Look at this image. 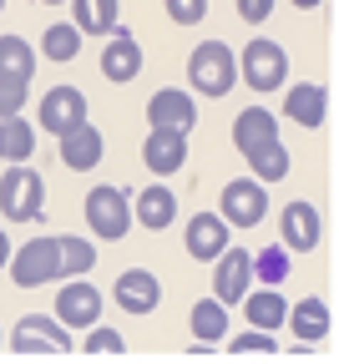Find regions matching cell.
Here are the masks:
<instances>
[{
    "label": "cell",
    "instance_id": "cell-1",
    "mask_svg": "<svg viewBox=\"0 0 339 364\" xmlns=\"http://www.w3.org/2000/svg\"><path fill=\"white\" fill-rule=\"evenodd\" d=\"M46 208V177L31 162H11V172L0 177V218L6 223H41Z\"/></svg>",
    "mask_w": 339,
    "mask_h": 364
},
{
    "label": "cell",
    "instance_id": "cell-2",
    "mask_svg": "<svg viewBox=\"0 0 339 364\" xmlns=\"http://www.w3.org/2000/svg\"><path fill=\"white\" fill-rule=\"evenodd\" d=\"M86 223L102 243H122L132 233V193L117 182H96L86 193Z\"/></svg>",
    "mask_w": 339,
    "mask_h": 364
},
{
    "label": "cell",
    "instance_id": "cell-3",
    "mask_svg": "<svg viewBox=\"0 0 339 364\" xmlns=\"http://www.w3.org/2000/svg\"><path fill=\"white\" fill-rule=\"evenodd\" d=\"M233 81H238V56L223 41H203L198 51L187 56V86L198 91V97H228Z\"/></svg>",
    "mask_w": 339,
    "mask_h": 364
},
{
    "label": "cell",
    "instance_id": "cell-4",
    "mask_svg": "<svg viewBox=\"0 0 339 364\" xmlns=\"http://www.w3.org/2000/svg\"><path fill=\"white\" fill-rule=\"evenodd\" d=\"M6 273H11V284H16V289H41V284H56V279H61V253H56V238H51V233H36L31 243L11 248Z\"/></svg>",
    "mask_w": 339,
    "mask_h": 364
},
{
    "label": "cell",
    "instance_id": "cell-5",
    "mask_svg": "<svg viewBox=\"0 0 339 364\" xmlns=\"http://www.w3.org/2000/svg\"><path fill=\"white\" fill-rule=\"evenodd\" d=\"M6 349H16V354H26V359H36V354H71V349H76V339H71V329L61 324L56 314H51V318L26 314L21 324L11 329Z\"/></svg>",
    "mask_w": 339,
    "mask_h": 364
},
{
    "label": "cell",
    "instance_id": "cell-6",
    "mask_svg": "<svg viewBox=\"0 0 339 364\" xmlns=\"http://www.w3.org/2000/svg\"><path fill=\"white\" fill-rule=\"evenodd\" d=\"M238 76H244L254 91H278L288 81V51L278 41H268V36H254L244 46V56H238Z\"/></svg>",
    "mask_w": 339,
    "mask_h": 364
},
{
    "label": "cell",
    "instance_id": "cell-7",
    "mask_svg": "<svg viewBox=\"0 0 339 364\" xmlns=\"http://www.w3.org/2000/svg\"><path fill=\"white\" fill-rule=\"evenodd\" d=\"M218 213L228 228H259L268 218V193L259 177H233L223 182V198H218Z\"/></svg>",
    "mask_w": 339,
    "mask_h": 364
},
{
    "label": "cell",
    "instance_id": "cell-8",
    "mask_svg": "<svg viewBox=\"0 0 339 364\" xmlns=\"http://www.w3.org/2000/svg\"><path fill=\"white\" fill-rule=\"evenodd\" d=\"M278 238H283L288 253H314L319 238H324V218H319V208L304 203V198L283 203V208H278Z\"/></svg>",
    "mask_w": 339,
    "mask_h": 364
},
{
    "label": "cell",
    "instance_id": "cell-9",
    "mask_svg": "<svg viewBox=\"0 0 339 364\" xmlns=\"http://www.w3.org/2000/svg\"><path fill=\"white\" fill-rule=\"evenodd\" d=\"M249 289H254V253H244V248L228 243V248L213 258V299L233 309Z\"/></svg>",
    "mask_w": 339,
    "mask_h": 364
},
{
    "label": "cell",
    "instance_id": "cell-10",
    "mask_svg": "<svg viewBox=\"0 0 339 364\" xmlns=\"http://www.w3.org/2000/svg\"><path fill=\"white\" fill-rule=\"evenodd\" d=\"M56 318L66 329H91V324H102V289L86 284V273L81 279H66L61 294H56Z\"/></svg>",
    "mask_w": 339,
    "mask_h": 364
},
{
    "label": "cell",
    "instance_id": "cell-11",
    "mask_svg": "<svg viewBox=\"0 0 339 364\" xmlns=\"http://www.w3.org/2000/svg\"><path fill=\"white\" fill-rule=\"evenodd\" d=\"M36 122H41V132L61 136V132H71V127L86 122V97H81L76 86H51L41 97V107H36Z\"/></svg>",
    "mask_w": 339,
    "mask_h": 364
},
{
    "label": "cell",
    "instance_id": "cell-12",
    "mask_svg": "<svg viewBox=\"0 0 339 364\" xmlns=\"http://www.w3.org/2000/svg\"><path fill=\"white\" fill-rule=\"evenodd\" d=\"M182 162H187V132L152 127L147 142H142V167H147L152 177H172V172H182Z\"/></svg>",
    "mask_w": 339,
    "mask_h": 364
},
{
    "label": "cell",
    "instance_id": "cell-13",
    "mask_svg": "<svg viewBox=\"0 0 339 364\" xmlns=\"http://www.w3.org/2000/svg\"><path fill=\"white\" fill-rule=\"evenodd\" d=\"M102 76H107L112 86H127V81L142 76V46H137V36H132L127 26H117V31L107 36V46H102Z\"/></svg>",
    "mask_w": 339,
    "mask_h": 364
},
{
    "label": "cell",
    "instance_id": "cell-14",
    "mask_svg": "<svg viewBox=\"0 0 339 364\" xmlns=\"http://www.w3.org/2000/svg\"><path fill=\"white\" fill-rule=\"evenodd\" d=\"M228 233H233V228L223 223V213H192L187 228H182V248L198 258V263H213L228 248Z\"/></svg>",
    "mask_w": 339,
    "mask_h": 364
},
{
    "label": "cell",
    "instance_id": "cell-15",
    "mask_svg": "<svg viewBox=\"0 0 339 364\" xmlns=\"http://www.w3.org/2000/svg\"><path fill=\"white\" fill-rule=\"evenodd\" d=\"M56 152H61V167H66V172H91L96 162L107 157V136L96 132L91 122H81V127L61 132V142H56Z\"/></svg>",
    "mask_w": 339,
    "mask_h": 364
},
{
    "label": "cell",
    "instance_id": "cell-16",
    "mask_svg": "<svg viewBox=\"0 0 339 364\" xmlns=\"http://www.w3.org/2000/svg\"><path fill=\"white\" fill-rule=\"evenodd\" d=\"M147 122L152 127L192 132V127H198V102H192V91H182V86H162V91L147 97Z\"/></svg>",
    "mask_w": 339,
    "mask_h": 364
},
{
    "label": "cell",
    "instance_id": "cell-17",
    "mask_svg": "<svg viewBox=\"0 0 339 364\" xmlns=\"http://www.w3.org/2000/svg\"><path fill=\"white\" fill-rule=\"evenodd\" d=\"M172 218H177V193L167 188V182H147V188L132 198V223H142L147 233L172 228Z\"/></svg>",
    "mask_w": 339,
    "mask_h": 364
},
{
    "label": "cell",
    "instance_id": "cell-18",
    "mask_svg": "<svg viewBox=\"0 0 339 364\" xmlns=\"http://www.w3.org/2000/svg\"><path fill=\"white\" fill-rule=\"evenodd\" d=\"M112 294H117V304H122L127 314H152V309L162 304V284H157V273H147V268H127V273H117Z\"/></svg>",
    "mask_w": 339,
    "mask_h": 364
},
{
    "label": "cell",
    "instance_id": "cell-19",
    "mask_svg": "<svg viewBox=\"0 0 339 364\" xmlns=\"http://www.w3.org/2000/svg\"><path fill=\"white\" fill-rule=\"evenodd\" d=\"M283 117L294 122V127H324L329 122V91L314 86V81H299V86H288L283 91Z\"/></svg>",
    "mask_w": 339,
    "mask_h": 364
},
{
    "label": "cell",
    "instance_id": "cell-20",
    "mask_svg": "<svg viewBox=\"0 0 339 364\" xmlns=\"http://www.w3.org/2000/svg\"><path fill=\"white\" fill-rule=\"evenodd\" d=\"M283 324L294 329V339H299V344H324V339H329V329H334V309H329L324 299H299V304H288Z\"/></svg>",
    "mask_w": 339,
    "mask_h": 364
},
{
    "label": "cell",
    "instance_id": "cell-21",
    "mask_svg": "<svg viewBox=\"0 0 339 364\" xmlns=\"http://www.w3.org/2000/svg\"><path fill=\"white\" fill-rule=\"evenodd\" d=\"M268 136H278V122H273V112L268 107H244L238 112V122H233V147L238 152H254V147H264Z\"/></svg>",
    "mask_w": 339,
    "mask_h": 364
},
{
    "label": "cell",
    "instance_id": "cell-22",
    "mask_svg": "<svg viewBox=\"0 0 339 364\" xmlns=\"http://www.w3.org/2000/svg\"><path fill=\"white\" fill-rule=\"evenodd\" d=\"M238 304H244V314H249V324L254 329H268V334H278V324H283V314H288V299L273 289V284H264L259 294L249 289L244 299H238Z\"/></svg>",
    "mask_w": 339,
    "mask_h": 364
},
{
    "label": "cell",
    "instance_id": "cell-23",
    "mask_svg": "<svg viewBox=\"0 0 339 364\" xmlns=\"http://www.w3.org/2000/svg\"><path fill=\"white\" fill-rule=\"evenodd\" d=\"M76 6V31L81 36H112L122 26V0H71Z\"/></svg>",
    "mask_w": 339,
    "mask_h": 364
},
{
    "label": "cell",
    "instance_id": "cell-24",
    "mask_svg": "<svg viewBox=\"0 0 339 364\" xmlns=\"http://www.w3.org/2000/svg\"><path fill=\"white\" fill-rule=\"evenodd\" d=\"M81 41H86V36H81L71 21H51V26L41 31V56L56 61V66H66V61L81 56Z\"/></svg>",
    "mask_w": 339,
    "mask_h": 364
},
{
    "label": "cell",
    "instance_id": "cell-25",
    "mask_svg": "<svg viewBox=\"0 0 339 364\" xmlns=\"http://www.w3.org/2000/svg\"><path fill=\"white\" fill-rule=\"evenodd\" d=\"M0 157H6V162H31L36 157V127L21 112L0 117Z\"/></svg>",
    "mask_w": 339,
    "mask_h": 364
},
{
    "label": "cell",
    "instance_id": "cell-26",
    "mask_svg": "<svg viewBox=\"0 0 339 364\" xmlns=\"http://www.w3.org/2000/svg\"><path fill=\"white\" fill-rule=\"evenodd\" d=\"M187 324H192V339H203V344L228 339V304L198 299V304H192V314H187Z\"/></svg>",
    "mask_w": 339,
    "mask_h": 364
},
{
    "label": "cell",
    "instance_id": "cell-27",
    "mask_svg": "<svg viewBox=\"0 0 339 364\" xmlns=\"http://www.w3.org/2000/svg\"><path fill=\"white\" fill-rule=\"evenodd\" d=\"M249 172H254L259 182H283V177H288V147L278 142V136H268L264 147L249 152Z\"/></svg>",
    "mask_w": 339,
    "mask_h": 364
},
{
    "label": "cell",
    "instance_id": "cell-28",
    "mask_svg": "<svg viewBox=\"0 0 339 364\" xmlns=\"http://www.w3.org/2000/svg\"><path fill=\"white\" fill-rule=\"evenodd\" d=\"M56 253H61V279H81V273L96 268V243L91 238L66 233V238H56Z\"/></svg>",
    "mask_w": 339,
    "mask_h": 364
},
{
    "label": "cell",
    "instance_id": "cell-29",
    "mask_svg": "<svg viewBox=\"0 0 339 364\" xmlns=\"http://www.w3.org/2000/svg\"><path fill=\"white\" fill-rule=\"evenodd\" d=\"M0 71H6V76H21V81L36 76V51H31L26 36H0Z\"/></svg>",
    "mask_w": 339,
    "mask_h": 364
},
{
    "label": "cell",
    "instance_id": "cell-30",
    "mask_svg": "<svg viewBox=\"0 0 339 364\" xmlns=\"http://www.w3.org/2000/svg\"><path fill=\"white\" fill-rule=\"evenodd\" d=\"M288 248L283 243H268V248H259L254 253V279L259 284H273V289H283V279H288Z\"/></svg>",
    "mask_w": 339,
    "mask_h": 364
},
{
    "label": "cell",
    "instance_id": "cell-31",
    "mask_svg": "<svg viewBox=\"0 0 339 364\" xmlns=\"http://www.w3.org/2000/svg\"><path fill=\"white\" fill-rule=\"evenodd\" d=\"M81 354H91V359H122V354H127V339H122L117 329H102V324H91V329H86V344H81Z\"/></svg>",
    "mask_w": 339,
    "mask_h": 364
},
{
    "label": "cell",
    "instance_id": "cell-32",
    "mask_svg": "<svg viewBox=\"0 0 339 364\" xmlns=\"http://www.w3.org/2000/svg\"><path fill=\"white\" fill-rule=\"evenodd\" d=\"M228 354H233V359H244V354H278V339H273L268 329H254V324H249L244 334L228 344Z\"/></svg>",
    "mask_w": 339,
    "mask_h": 364
},
{
    "label": "cell",
    "instance_id": "cell-33",
    "mask_svg": "<svg viewBox=\"0 0 339 364\" xmlns=\"http://www.w3.org/2000/svg\"><path fill=\"white\" fill-rule=\"evenodd\" d=\"M26 91H31V81L0 71V117H16V112L26 107Z\"/></svg>",
    "mask_w": 339,
    "mask_h": 364
},
{
    "label": "cell",
    "instance_id": "cell-34",
    "mask_svg": "<svg viewBox=\"0 0 339 364\" xmlns=\"http://www.w3.org/2000/svg\"><path fill=\"white\" fill-rule=\"evenodd\" d=\"M167 6V21L172 26H198V21H208V0H162Z\"/></svg>",
    "mask_w": 339,
    "mask_h": 364
},
{
    "label": "cell",
    "instance_id": "cell-35",
    "mask_svg": "<svg viewBox=\"0 0 339 364\" xmlns=\"http://www.w3.org/2000/svg\"><path fill=\"white\" fill-rule=\"evenodd\" d=\"M268 16H273V0H238V21L259 26V21H268Z\"/></svg>",
    "mask_w": 339,
    "mask_h": 364
},
{
    "label": "cell",
    "instance_id": "cell-36",
    "mask_svg": "<svg viewBox=\"0 0 339 364\" xmlns=\"http://www.w3.org/2000/svg\"><path fill=\"white\" fill-rule=\"evenodd\" d=\"M11 263V238H6V228H0V268Z\"/></svg>",
    "mask_w": 339,
    "mask_h": 364
},
{
    "label": "cell",
    "instance_id": "cell-37",
    "mask_svg": "<svg viewBox=\"0 0 339 364\" xmlns=\"http://www.w3.org/2000/svg\"><path fill=\"white\" fill-rule=\"evenodd\" d=\"M288 6H294V11H319L324 0H288Z\"/></svg>",
    "mask_w": 339,
    "mask_h": 364
},
{
    "label": "cell",
    "instance_id": "cell-38",
    "mask_svg": "<svg viewBox=\"0 0 339 364\" xmlns=\"http://www.w3.org/2000/svg\"><path fill=\"white\" fill-rule=\"evenodd\" d=\"M41 6H66V0H41Z\"/></svg>",
    "mask_w": 339,
    "mask_h": 364
},
{
    "label": "cell",
    "instance_id": "cell-39",
    "mask_svg": "<svg viewBox=\"0 0 339 364\" xmlns=\"http://www.w3.org/2000/svg\"><path fill=\"white\" fill-rule=\"evenodd\" d=\"M0 349H6V329H0Z\"/></svg>",
    "mask_w": 339,
    "mask_h": 364
},
{
    "label": "cell",
    "instance_id": "cell-40",
    "mask_svg": "<svg viewBox=\"0 0 339 364\" xmlns=\"http://www.w3.org/2000/svg\"><path fill=\"white\" fill-rule=\"evenodd\" d=\"M0 11H6V0H0Z\"/></svg>",
    "mask_w": 339,
    "mask_h": 364
}]
</instances>
